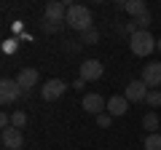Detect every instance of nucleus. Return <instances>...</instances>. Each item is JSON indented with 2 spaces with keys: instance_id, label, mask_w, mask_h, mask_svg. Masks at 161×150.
Instances as JSON below:
<instances>
[{
  "instance_id": "obj_1",
  "label": "nucleus",
  "mask_w": 161,
  "mask_h": 150,
  "mask_svg": "<svg viewBox=\"0 0 161 150\" xmlns=\"http://www.w3.org/2000/svg\"><path fill=\"white\" fill-rule=\"evenodd\" d=\"M67 24L83 35L86 29H92V11L86 6H70L67 8Z\"/></svg>"
},
{
  "instance_id": "obj_2",
  "label": "nucleus",
  "mask_w": 161,
  "mask_h": 150,
  "mask_svg": "<svg viewBox=\"0 0 161 150\" xmlns=\"http://www.w3.org/2000/svg\"><path fill=\"white\" fill-rule=\"evenodd\" d=\"M156 38L148 32V29H140L137 35H132L129 38V46H132V54H137V56H148V54L156 51Z\"/></svg>"
},
{
  "instance_id": "obj_3",
  "label": "nucleus",
  "mask_w": 161,
  "mask_h": 150,
  "mask_svg": "<svg viewBox=\"0 0 161 150\" xmlns=\"http://www.w3.org/2000/svg\"><path fill=\"white\" fill-rule=\"evenodd\" d=\"M19 97H24V91L19 88V83L14 81V78H3V81H0V102L11 104V102H16Z\"/></svg>"
},
{
  "instance_id": "obj_4",
  "label": "nucleus",
  "mask_w": 161,
  "mask_h": 150,
  "mask_svg": "<svg viewBox=\"0 0 161 150\" xmlns=\"http://www.w3.org/2000/svg\"><path fill=\"white\" fill-rule=\"evenodd\" d=\"M64 88H67V83L62 78H51V81H46L40 86V97L46 99V102H54V99H59L64 94Z\"/></svg>"
},
{
  "instance_id": "obj_5",
  "label": "nucleus",
  "mask_w": 161,
  "mask_h": 150,
  "mask_svg": "<svg viewBox=\"0 0 161 150\" xmlns=\"http://www.w3.org/2000/svg\"><path fill=\"white\" fill-rule=\"evenodd\" d=\"M105 72V64L99 59H86V62H80V81H99Z\"/></svg>"
},
{
  "instance_id": "obj_6",
  "label": "nucleus",
  "mask_w": 161,
  "mask_h": 150,
  "mask_svg": "<svg viewBox=\"0 0 161 150\" xmlns=\"http://www.w3.org/2000/svg\"><path fill=\"white\" fill-rule=\"evenodd\" d=\"M46 19L54 24H62L67 22V3H59V0H51V3H46Z\"/></svg>"
},
{
  "instance_id": "obj_7",
  "label": "nucleus",
  "mask_w": 161,
  "mask_h": 150,
  "mask_svg": "<svg viewBox=\"0 0 161 150\" xmlns=\"http://www.w3.org/2000/svg\"><path fill=\"white\" fill-rule=\"evenodd\" d=\"M16 83H19V88H22L24 94H30L35 86H38V70H32V67H24V70H19V75H16Z\"/></svg>"
},
{
  "instance_id": "obj_8",
  "label": "nucleus",
  "mask_w": 161,
  "mask_h": 150,
  "mask_svg": "<svg viewBox=\"0 0 161 150\" xmlns=\"http://www.w3.org/2000/svg\"><path fill=\"white\" fill-rule=\"evenodd\" d=\"M124 97H126L129 102H145V97H148V86H145V81L140 78V81L126 83V91H124Z\"/></svg>"
},
{
  "instance_id": "obj_9",
  "label": "nucleus",
  "mask_w": 161,
  "mask_h": 150,
  "mask_svg": "<svg viewBox=\"0 0 161 150\" xmlns=\"http://www.w3.org/2000/svg\"><path fill=\"white\" fill-rule=\"evenodd\" d=\"M142 81L145 86H150L156 91V86H161V64L158 62H148L142 67Z\"/></svg>"
},
{
  "instance_id": "obj_10",
  "label": "nucleus",
  "mask_w": 161,
  "mask_h": 150,
  "mask_svg": "<svg viewBox=\"0 0 161 150\" xmlns=\"http://www.w3.org/2000/svg\"><path fill=\"white\" fill-rule=\"evenodd\" d=\"M83 110L94 113V115H102L108 110V99H102V94H86L83 97Z\"/></svg>"
},
{
  "instance_id": "obj_11",
  "label": "nucleus",
  "mask_w": 161,
  "mask_h": 150,
  "mask_svg": "<svg viewBox=\"0 0 161 150\" xmlns=\"http://www.w3.org/2000/svg\"><path fill=\"white\" fill-rule=\"evenodd\" d=\"M0 139H3V145H6L8 150H19V147H22V145H24L22 129H14V126L3 129V134H0Z\"/></svg>"
},
{
  "instance_id": "obj_12",
  "label": "nucleus",
  "mask_w": 161,
  "mask_h": 150,
  "mask_svg": "<svg viewBox=\"0 0 161 150\" xmlns=\"http://www.w3.org/2000/svg\"><path fill=\"white\" fill-rule=\"evenodd\" d=\"M126 110H129V99H126V97L115 94V97H110V99H108V113H110L113 118L126 115Z\"/></svg>"
},
{
  "instance_id": "obj_13",
  "label": "nucleus",
  "mask_w": 161,
  "mask_h": 150,
  "mask_svg": "<svg viewBox=\"0 0 161 150\" xmlns=\"http://www.w3.org/2000/svg\"><path fill=\"white\" fill-rule=\"evenodd\" d=\"M118 6L124 8L126 13H132L134 19H140V16H145V13H150V11H148V6H145L142 0H126V3H118Z\"/></svg>"
},
{
  "instance_id": "obj_14",
  "label": "nucleus",
  "mask_w": 161,
  "mask_h": 150,
  "mask_svg": "<svg viewBox=\"0 0 161 150\" xmlns=\"http://www.w3.org/2000/svg\"><path fill=\"white\" fill-rule=\"evenodd\" d=\"M142 129L150 134H156V129H161V118L156 115V113H145L142 115Z\"/></svg>"
},
{
  "instance_id": "obj_15",
  "label": "nucleus",
  "mask_w": 161,
  "mask_h": 150,
  "mask_svg": "<svg viewBox=\"0 0 161 150\" xmlns=\"http://www.w3.org/2000/svg\"><path fill=\"white\" fill-rule=\"evenodd\" d=\"M145 150H161V134H148L145 137Z\"/></svg>"
},
{
  "instance_id": "obj_16",
  "label": "nucleus",
  "mask_w": 161,
  "mask_h": 150,
  "mask_svg": "<svg viewBox=\"0 0 161 150\" xmlns=\"http://www.w3.org/2000/svg\"><path fill=\"white\" fill-rule=\"evenodd\" d=\"M99 40V32H97V29H86V32H83V35H80V43H86V46H94V43H97Z\"/></svg>"
},
{
  "instance_id": "obj_17",
  "label": "nucleus",
  "mask_w": 161,
  "mask_h": 150,
  "mask_svg": "<svg viewBox=\"0 0 161 150\" xmlns=\"http://www.w3.org/2000/svg\"><path fill=\"white\" fill-rule=\"evenodd\" d=\"M24 123H27V115H24L22 110H16V113H11V126H14V129H22Z\"/></svg>"
},
{
  "instance_id": "obj_18",
  "label": "nucleus",
  "mask_w": 161,
  "mask_h": 150,
  "mask_svg": "<svg viewBox=\"0 0 161 150\" xmlns=\"http://www.w3.org/2000/svg\"><path fill=\"white\" fill-rule=\"evenodd\" d=\"M145 102H148L150 107H161V91H158V88H156V91H148Z\"/></svg>"
},
{
  "instance_id": "obj_19",
  "label": "nucleus",
  "mask_w": 161,
  "mask_h": 150,
  "mask_svg": "<svg viewBox=\"0 0 161 150\" xmlns=\"http://www.w3.org/2000/svg\"><path fill=\"white\" fill-rule=\"evenodd\" d=\"M121 32L132 38V35H137V32H140V27H137V22H129V24H124V29H121Z\"/></svg>"
},
{
  "instance_id": "obj_20",
  "label": "nucleus",
  "mask_w": 161,
  "mask_h": 150,
  "mask_svg": "<svg viewBox=\"0 0 161 150\" xmlns=\"http://www.w3.org/2000/svg\"><path fill=\"white\" fill-rule=\"evenodd\" d=\"M110 121H113V115H110V113H102V115H97L99 129H108V126H110Z\"/></svg>"
},
{
  "instance_id": "obj_21",
  "label": "nucleus",
  "mask_w": 161,
  "mask_h": 150,
  "mask_svg": "<svg viewBox=\"0 0 161 150\" xmlns=\"http://www.w3.org/2000/svg\"><path fill=\"white\" fill-rule=\"evenodd\" d=\"M134 22H137V27H140V29H148V27H150V13H145V16L134 19Z\"/></svg>"
},
{
  "instance_id": "obj_22",
  "label": "nucleus",
  "mask_w": 161,
  "mask_h": 150,
  "mask_svg": "<svg viewBox=\"0 0 161 150\" xmlns=\"http://www.w3.org/2000/svg\"><path fill=\"white\" fill-rule=\"evenodd\" d=\"M40 27H43V32H54V29H59L62 24H54V22H48V19H43V24H40Z\"/></svg>"
},
{
  "instance_id": "obj_23",
  "label": "nucleus",
  "mask_w": 161,
  "mask_h": 150,
  "mask_svg": "<svg viewBox=\"0 0 161 150\" xmlns=\"http://www.w3.org/2000/svg\"><path fill=\"white\" fill-rule=\"evenodd\" d=\"M83 86H86V81H80V78H78V81L73 83V88H78V91H80V88H83Z\"/></svg>"
},
{
  "instance_id": "obj_24",
  "label": "nucleus",
  "mask_w": 161,
  "mask_h": 150,
  "mask_svg": "<svg viewBox=\"0 0 161 150\" xmlns=\"http://www.w3.org/2000/svg\"><path fill=\"white\" fill-rule=\"evenodd\" d=\"M156 51H158V54H161V38H158V43H156Z\"/></svg>"
},
{
  "instance_id": "obj_25",
  "label": "nucleus",
  "mask_w": 161,
  "mask_h": 150,
  "mask_svg": "<svg viewBox=\"0 0 161 150\" xmlns=\"http://www.w3.org/2000/svg\"><path fill=\"white\" fill-rule=\"evenodd\" d=\"M158 131H161V129H158Z\"/></svg>"
}]
</instances>
